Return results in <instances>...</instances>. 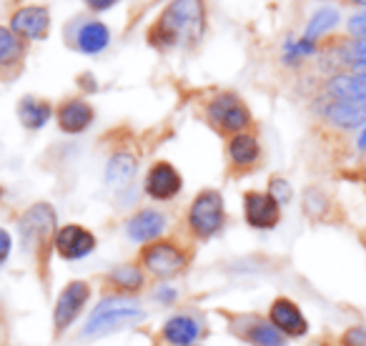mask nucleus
Instances as JSON below:
<instances>
[{"label":"nucleus","mask_w":366,"mask_h":346,"mask_svg":"<svg viewBox=\"0 0 366 346\" xmlns=\"http://www.w3.org/2000/svg\"><path fill=\"white\" fill-rule=\"evenodd\" d=\"M21 241L23 249L33 256L36 261V269L41 271V281L46 286L48 281V261H51V251H56L53 241H56V231H58V216L56 209L51 204H33L26 214L21 216Z\"/></svg>","instance_id":"obj_1"},{"label":"nucleus","mask_w":366,"mask_h":346,"mask_svg":"<svg viewBox=\"0 0 366 346\" xmlns=\"http://www.w3.org/2000/svg\"><path fill=\"white\" fill-rule=\"evenodd\" d=\"M204 31V0H171L151 31V43L158 48L196 41Z\"/></svg>","instance_id":"obj_2"},{"label":"nucleus","mask_w":366,"mask_h":346,"mask_svg":"<svg viewBox=\"0 0 366 346\" xmlns=\"http://www.w3.org/2000/svg\"><path fill=\"white\" fill-rule=\"evenodd\" d=\"M146 319V311L128 296H108L93 309L83 326V336H108Z\"/></svg>","instance_id":"obj_3"},{"label":"nucleus","mask_w":366,"mask_h":346,"mask_svg":"<svg viewBox=\"0 0 366 346\" xmlns=\"http://www.w3.org/2000/svg\"><path fill=\"white\" fill-rule=\"evenodd\" d=\"M224 196L214 189H206L194 199L189 216H186V224H189V231L194 234V239L206 241L219 234L221 226H224Z\"/></svg>","instance_id":"obj_4"},{"label":"nucleus","mask_w":366,"mask_h":346,"mask_svg":"<svg viewBox=\"0 0 366 346\" xmlns=\"http://www.w3.org/2000/svg\"><path fill=\"white\" fill-rule=\"evenodd\" d=\"M189 264V256L176 241L158 239L141 249V266L153 279H173Z\"/></svg>","instance_id":"obj_5"},{"label":"nucleus","mask_w":366,"mask_h":346,"mask_svg":"<svg viewBox=\"0 0 366 346\" xmlns=\"http://www.w3.org/2000/svg\"><path fill=\"white\" fill-rule=\"evenodd\" d=\"M206 116L209 121L219 128L221 133H244L251 126V111L246 108V103L241 101L234 93H221L206 108Z\"/></svg>","instance_id":"obj_6"},{"label":"nucleus","mask_w":366,"mask_h":346,"mask_svg":"<svg viewBox=\"0 0 366 346\" xmlns=\"http://www.w3.org/2000/svg\"><path fill=\"white\" fill-rule=\"evenodd\" d=\"M88 299H91V284L88 281H71V284L63 286L56 306H53V336L56 339H61L71 329L73 321L83 311V306L88 304Z\"/></svg>","instance_id":"obj_7"},{"label":"nucleus","mask_w":366,"mask_h":346,"mask_svg":"<svg viewBox=\"0 0 366 346\" xmlns=\"http://www.w3.org/2000/svg\"><path fill=\"white\" fill-rule=\"evenodd\" d=\"M56 246L58 256L63 261H78V259H86L93 249H96V236L86 229V226H78V224H66L56 231Z\"/></svg>","instance_id":"obj_8"},{"label":"nucleus","mask_w":366,"mask_h":346,"mask_svg":"<svg viewBox=\"0 0 366 346\" xmlns=\"http://www.w3.org/2000/svg\"><path fill=\"white\" fill-rule=\"evenodd\" d=\"M244 216H246V224L254 226V229L261 231L276 229L281 221V204L271 194L249 191L244 196Z\"/></svg>","instance_id":"obj_9"},{"label":"nucleus","mask_w":366,"mask_h":346,"mask_svg":"<svg viewBox=\"0 0 366 346\" xmlns=\"http://www.w3.org/2000/svg\"><path fill=\"white\" fill-rule=\"evenodd\" d=\"M183 179L176 166H171L168 161L153 163V168L146 176V194L156 201H171L181 194Z\"/></svg>","instance_id":"obj_10"},{"label":"nucleus","mask_w":366,"mask_h":346,"mask_svg":"<svg viewBox=\"0 0 366 346\" xmlns=\"http://www.w3.org/2000/svg\"><path fill=\"white\" fill-rule=\"evenodd\" d=\"M269 321L286 336V339H299V336H306V331H309V321H306L304 311L291 299H286V296H281V299H276L274 304H271Z\"/></svg>","instance_id":"obj_11"},{"label":"nucleus","mask_w":366,"mask_h":346,"mask_svg":"<svg viewBox=\"0 0 366 346\" xmlns=\"http://www.w3.org/2000/svg\"><path fill=\"white\" fill-rule=\"evenodd\" d=\"M236 324L239 326H234V334L251 346H286V336L261 316H239Z\"/></svg>","instance_id":"obj_12"},{"label":"nucleus","mask_w":366,"mask_h":346,"mask_svg":"<svg viewBox=\"0 0 366 346\" xmlns=\"http://www.w3.org/2000/svg\"><path fill=\"white\" fill-rule=\"evenodd\" d=\"M48 28H51V13L43 6H26L13 13L11 18V31L21 38H28V41L46 38Z\"/></svg>","instance_id":"obj_13"},{"label":"nucleus","mask_w":366,"mask_h":346,"mask_svg":"<svg viewBox=\"0 0 366 346\" xmlns=\"http://www.w3.org/2000/svg\"><path fill=\"white\" fill-rule=\"evenodd\" d=\"M163 231H166V216L158 214V211H153V209L138 211V214H133L126 224L128 239L138 241V244H151V241H158Z\"/></svg>","instance_id":"obj_14"},{"label":"nucleus","mask_w":366,"mask_h":346,"mask_svg":"<svg viewBox=\"0 0 366 346\" xmlns=\"http://www.w3.org/2000/svg\"><path fill=\"white\" fill-rule=\"evenodd\" d=\"M106 284L113 296H131L146 286V271L141 264L126 261V264H118L116 269L108 271Z\"/></svg>","instance_id":"obj_15"},{"label":"nucleus","mask_w":366,"mask_h":346,"mask_svg":"<svg viewBox=\"0 0 366 346\" xmlns=\"http://www.w3.org/2000/svg\"><path fill=\"white\" fill-rule=\"evenodd\" d=\"M96 118V111L83 98H71L58 108V126L63 133H83Z\"/></svg>","instance_id":"obj_16"},{"label":"nucleus","mask_w":366,"mask_h":346,"mask_svg":"<svg viewBox=\"0 0 366 346\" xmlns=\"http://www.w3.org/2000/svg\"><path fill=\"white\" fill-rule=\"evenodd\" d=\"M326 118L339 128L366 126V101H341V98H336L326 108Z\"/></svg>","instance_id":"obj_17"},{"label":"nucleus","mask_w":366,"mask_h":346,"mask_svg":"<svg viewBox=\"0 0 366 346\" xmlns=\"http://www.w3.org/2000/svg\"><path fill=\"white\" fill-rule=\"evenodd\" d=\"M136 171H138L136 156L128 151H118V153H113L111 161H108V166H106V184L111 186V189L121 191L131 184Z\"/></svg>","instance_id":"obj_18"},{"label":"nucleus","mask_w":366,"mask_h":346,"mask_svg":"<svg viewBox=\"0 0 366 346\" xmlns=\"http://www.w3.org/2000/svg\"><path fill=\"white\" fill-rule=\"evenodd\" d=\"M199 334H201L199 324L191 316H173L163 326V339L173 346H191L199 339Z\"/></svg>","instance_id":"obj_19"},{"label":"nucleus","mask_w":366,"mask_h":346,"mask_svg":"<svg viewBox=\"0 0 366 346\" xmlns=\"http://www.w3.org/2000/svg\"><path fill=\"white\" fill-rule=\"evenodd\" d=\"M53 116V108L48 101H41V98H33V96H26L21 103H18V118L26 128L31 131H38L43 128Z\"/></svg>","instance_id":"obj_20"},{"label":"nucleus","mask_w":366,"mask_h":346,"mask_svg":"<svg viewBox=\"0 0 366 346\" xmlns=\"http://www.w3.org/2000/svg\"><path fill=\"white\" fill-rule=\"evenodd\" d=\"M329 91L341 101H366V73L331 78Z\"/></svg>","instance_id":"obj_21"},{"label":"nucleus","mask_w":366,"mask_h":346,"mask_svg":"<svg viewBox=\"0 0 366 346\" xmlns=\"http://www.w3.org/2000/svg\"><path fill=\"white\" fill-rule=\"evenodd\" d=\"M259 141L251 133H236L229 141V158L236 166H251V163L259 161Z\"/></svg>","instance_id":"obj_22"},{"label":"nucleus","mask_w":366,"mask_h":346,"mask_svg":"<svg viewBox=\"0 0 366 346\" xmlns=\"http://www.w3.org/2000/svg\"><path fill=\"white\" fill-rule=\"evenodd\" d=\"M108 41H111V31H108L101 21L86 23V26L81 28V33H78V48H81L83 53H91V56L93 53L106 51Z\"/></svg>","instance_id":"obj_23"},{"label":"nucleus","mask_w":366,"mask_h":346,"mask_svg":"<svg viewBox=\"0 0 366 346\" xmlns=\"http://www.w3.org/2000/svg\"><path fill=\"white\" fill-rule=\"evenodd\" d=\"M336 23H339V13H336L334 8H319V11L311 16L309 26H306L304 38H309V41H316V38L324 36L326 31H331Z\"/></svg>","instance_id":"obj_24"},{"label":"nucleus","mask_w":366,"mask_h":346,"mask_svg":"<svg viewBox=\"0 0 366 346\" xmlns=\"http://www.w3.org/2000/svg\"><path fill=\"white\" fill-rule=\"evenodd\" d=\"M21 56V46H18V36L11 31V28L0 26V68L11 66V63L18 61Z\"/></svg>","instance_id":"obj_25"},{"label":"nucleus","mask_w":366,"mask_h":346,"mask_svg":"<svg viewBox=\"0 0 366 346\" xmlns=\"http://www.w3.org/2000/svg\"><path fill=\"white\" fill-rule=\"evenodd\" d=\"M341 346H366V329L364 326H351L341 336Z\"/></svg>","instance_id":"obj_26"},{"label":"nucleus","mask_w":366,"mask_h":346,"mask_svg":"<svg viewBox=\"0 0 366 346\" xmlns=\"http://www.w3.org/2000/svg\"><path fill=\"white\" fill-rule=\"evenodd\" d=\"M269 194L274 196V199L279 201V204H289V201H291V186L286 184L284 179H271Z\"/></svg>","instance_id":"obj_27"},{"label":"nucleus","mask_w":366,"mask_h":346,"mask_svg":"<svg viewBox=\"0 0 366 346\" xmlns=\"http://www.w3.org/2000/svg\"><path fill=\"white\" fill-rule=\"evenodd\" d=\"M346 28H349L351 36H356L359 41H366V11L351 16L349 18V26H346Z\"/></svg>","instance_id":"obj_28"},{"label":"nucleus","mask_w":366,"mask_h":346,"mask_svg":"<svg viewBox=\"0 0 366 346\" xmlns=\"http://www.w3.org/2000/svg\"><path fill=\"white\" fill-rule=\"evenodd\" d=\"M11 249H13V239L6 229H0V264H6L8 256H11Z\"/></svg>","instance_id":"obj_29"},{"label":"nucleus","mask_w":366,"mask_h":346,"mask_svg":"<svg viewBox=\"0 0 366 346\" xmlns=\"http://www.w3.org/2000/svg\"><path fill=\"white\" fill-rule=\"evenodd\" d=\"M118 0H86V6L91 8V11H108V8L116 6Z\"/></svg>","instance_id":"obj_30"},{"label":"nucleus","mask_w":366,"mask_h":346,"mask_svg":"<svg viewBox=\"0 0 366 346\" xmlns=\"http://www.w3.org/2000/svg\"><path fill=\"white\" fill-rule=\"evenodd\" d=\"M359 148H361V151H366V128H364V133H361V138H359Z\"/></svg>","instance_id":"obj_31"},{"label":"nucleus","mask_w":366,"mask_h":346,"mask_svg":"<svg viewBox=\"0 0 366 346\" xmlns=\"http://www.w3.org/2000/svg\"><path fill=\"white\" fill-rule=\"evenodd\" d=\"M354 3H361V6H366V0H354Z\"/></svg>","instance_id":"obj_32"}]
</instances>
